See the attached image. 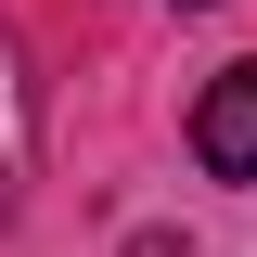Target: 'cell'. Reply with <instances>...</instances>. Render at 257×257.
<instances>
[{
	"instance_id": "6da1fadb",
	"label": "cell",
	"mask_w": 257,
	"mask_h": 257,
	"mask_svg": "<svg viewBox=\"0 0 257 257\" xmlns=\"http://www.w3.org/2000/svg\"><path fill=\"white\" fill-rule=\"evenodd\" d=\"M193 155L219 180H257V64H219L206 103H193Z\"/></svg>"
},
{
	"instance_id": "7a4b0ae2",
	"label": "cell",
	"mask_w": 257,
	"mask_h": 257,
	"mask_svg": "<svg viewBox=\"0 0 257 257\" xmlns=\"http://www.w3.org/2000/svg\"><path fill=\"white\" fill-rule=\"evenodd\" d=\"M26 155H39V103H26V64H13V39H0V219L26 206Z\"/></svg>"
},
{
	"instance_id": "3957f363",
	"label": "cell",
	"mask_w": 257,
	"mask_h": 257,
	"mask_svg": "<svg viewBox=\"0 0 257 257\" xmlns=\"http://www.w3.org/2000/svg\"><path fill=\"white\" fill-rule=\"evenodd\" d=\"M180 13H206V0H180Z\"/></svg>"
}]
</instances>
